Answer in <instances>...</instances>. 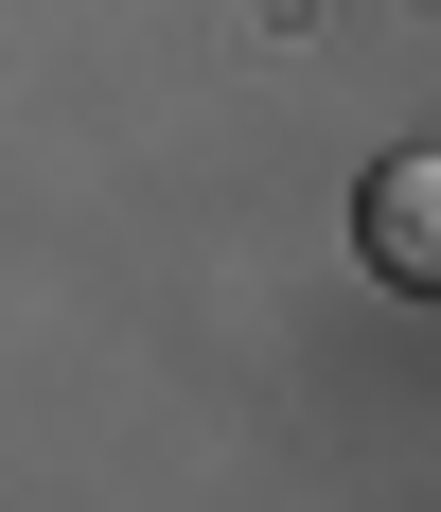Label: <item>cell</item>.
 Wrapping results in <instances>:
<instances>
[{
    "label": "cell",
    "instance_id": "obj_1",
    "mask_svg": "<svg viewBox=\"0 0 441 512\" xmlns=\"http://www.w3.org/2000/svg\"><path fill=\"white\" fill-rule=\"evenodd\" d=\"M353 248H371V283H406V301H441V142L371 159V195H353Z\"/></svg>",
    "mask_w": 441,
    "mask_h": 512
}]
</instances>
